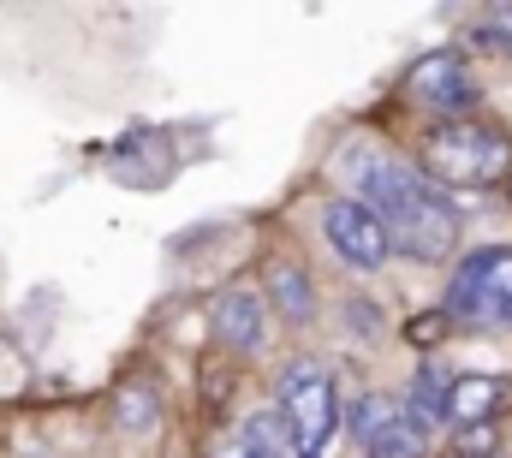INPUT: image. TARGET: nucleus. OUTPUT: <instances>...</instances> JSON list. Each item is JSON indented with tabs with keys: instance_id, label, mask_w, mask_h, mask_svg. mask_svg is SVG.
Instances as JSON below:
<instances>
[{
	"instance_id": "9d476101",
	"label": "nucleus",
	"mask_w": 512,
	"mask_h": 458,
	"mask_svg": "<svg viewBox=\"0 0 512 458\" xmlns=\"http://www.w3.org/2000/svg\"><path fill=\"white\" fill-rule=\"evenodd\" d=\"M215 328H221V340L233 345V351H256V345L268 340V316H262V298H256L251 286L227 292V298H221V310H215Z\"/></svg>"
},
{
	"instance_id": "2eb2a0df",
	"label": "nucleus",
	"mask_w": 512,
	"mask_h": 458,
	"mask_svg": "<svg viewBox=\"0 0 512 458\" xmlns=\"http://www.w3.org/2000/svg\"><path fill=\"white\" fill-rule=\"evenodd\" d=\"M405 334H411V345H441V334H447V316H417Z\"/></svg>"
},
{
	"instance_id": "dca6fc26",
	"label": "nucleus",
	"mask_w": 512,
	"mask_h": 458,
	"mask_svg": "<svg viewBox=\"0 0 512 458\" xmlns=\"http://www.w3.org/2000/svg\"><path fill=\"white\" fill-rule=\"evenodd\" d=\"M227 458H262V453H256V447H245V441H233V447H227Z\"/></svg>"
},
{
	"instance_id": "4468645a",
	"label": "nucleus",
	"mask_w": 512,
	"mask_h": 458,
	"mask_svg": "<svg viewBox=\"0 0 512 458\" xmlns=\"http://www.w3.org/2000/svg\"><path fill=\"white\" fill-rule=\"evenodd\" d=\"M495 453V429L477 423V429H459V458H489Z\"/></svg>"
},
{
	"instance_id": "f3484780",
	"label": "nucleus",
	"mask_w": 512,
	"mask_h": 458,
	"mask_svg": "<svg viewBox=\"0 0 512 458\" xmlns=\"http://www.w3.org/2000/svg\"><path fill=\"white\" fill-rule=\"evenodd\" d=\"M507 197H512V173H507Z\"/></svg>"
},
{
	"instance_id": "f03ea898",
	"label": "nucleus",
	"mask_w": 512,
	"mask_h": 458,
	"mask_svg": "<svg viewBox=\"0 0 512 458\" xmlns=\"http://www.w3.org/2000/svg\"><path fill=\"white\" fill-rule=\"evenodd\" d=\"M429 185H495L512 173V149L495 125H477V119H447L423 137V167H417Z\"/></svg>"
},
{
	"instance_id": "423d86ee",
	"label": "nucleus",
	"mask_w": 512,
	"mask_h": 458,
	"mask_svg": "<svg viewBox=\"0 0 512 458\" xmlns=\"http://www.w3.org/2000/svg\"><path fill=\"white\" fill-rule=\"evenodd\" d=\"M322 232H328V244L352 262V268H382L387 256H393V244H387L382 221L364 209V203H352V197H334L328 209H322Z\"/></svg>"
},
{
	"instance_id": "f8f14e48",
	"label": "nucleus",
	"mask_w": 512,
	"mask_h": 458,
	"mask_svg": "<svg viewBox=\"0 0 512 458\" xmlns=\"http://www.w3.org/2000/svg\"><path fill=\"white\" fill-rule=\"evenodd\" d=\"M114 423H120L126 435H149V429L161 423V399L131 381V387H120V399H114Z\"/></svg>"
},
{
	"instance_id": "7ed1b4c3",
	"label": "nucleus",
	"mask_w": 512,
	"mask_h": 458,
	"mask_svg": "<svg viewBox=\"0 0 512 458\" xmlns=\"http://www.w3.org/2000/svg\"><path fill=\"white\" fill-rule=\"evenodd\" d=\"M274 399H280V429L292 441L298 458H328L334 435H340V393H334V375L316 369V363H286L280 381H274Z\"/></svg>"
},
{
	"instance_id": "20e7f679",
	"label": "nucleus",
	"mask_w": 512,
	"mask_h": 458,
	"mask_svg": "<svg viewBox=\"0 0 512 458\" xmlns=\"http://www.w3.org/2000/svg\"><path fill=\"white\" fill-rule=\"evenodd\" d=\"M447 316L483 334H507L512 328V244H483L471 256H459L453 280H447Z\"/></svg>"
},
{
	"instance_id": "f257e3e1",
	"label": "nucleus",
	"mask_w": 512,
	"mask_h": 458,
	"mask_svg": "<svg viewBox=\"0 0 512 458\" xmlns=\"http://www.w3.org/2000/svg\"><path fill=\"white\" fill-rule=\"evenodd\" d=\"M346 179H352V203H364L382 221L387 244L411 262H435L459 244V209L447 203L441 185H429L411 161L382 155V149H352L346 155Z\"/></svg>"
},
{
	"instance_id": "6e6552de",
	"label": "nucleus",
	"mask_w": 512,
	"mask_h": 458,
	"mask_svg": "<svg viewBox=\"0 0 512 458\" xmlns=\"http://www.w3.org/2000/svg\"><path fill=\"white\" fill-rule=\"evenodd\" d=\"M340 423H346V435H352L364 453L405 441V417H399V405H393L387 393H358V399L340 411Z\"/></svg>"
},
{
	"instance_id": "ddd939ff",
	"label": "nucleus",
	"mask_w": 512,
	"mask_h": 458,
	"mask_svg": "<svg viewBox=\"0 0 512 458\" xmlns=\"http://www.w3.org/2000/svg\"><path fill=\"white\" fill-rule=\"evenodd\" d=\"M477 42L495 48V54H512V6H489L477 18Z\"/></svg>"
},
{
	"instance_id": "39448f33",
	"label": "nucleus",
	"mask_w": 512,
	"mask_h": 458,
	"mask_svg": "<svg viewBox=\"0 0 512 458\" xmlns=\"http://www.w3.org/2000/svg\"><path fill=\"white\" fill-rule=\"evenodd\" d=\"M405 96L423 108V114H435L441 125L447 119H471L477 108V72H471V60L459 54V48H435V54H423L411 72H405Z\"/></svg>"
},
{
	"instance_id": "0eeeda50",
	"label": "nucleus",
	"mask_w": 512,
	"mask_h": 458,
	"mask_svg": "<svg viewBox=\"0 0 512 458\" xmlns=\"http://www.w3.org/2000/svg\"><path fill=\"white\" fill-rule=\"evenodd\" d=\"M507 399H512L507 375H453V387H447V423L477 429V423H489Z\"/></svg>"
},
{
	"instance_id": "1a4fd4ad",
	"label": "nucleus",
	"mask_w": 512,
	"mask_h": 458,
	"mask_svg": "<svg viewBox=\"0 0 512 458\" xmlns=\"http://www.w3.org/2000/svg\"><path fill=\"white\" fill-rule=\"evenodd\" d=\"M447 387H453V375H447V369H435V363H423V369H417V381H411V393H405V405H399V417H405V435H411V441H423L429 429H441V423H447Z\"/></svg>"
},
{
	"instance_id": "9b49d317",
	"label": "nucleus",
	"mask_w": 512,
	"mask_h": 458,
	"mask_svg": "<svg viewBox=\"0 0 512 458\" xmlns=\"http://www.w3.org/2000/svg\"><path fill=\"white\" fill-rule=\"evenodd\" d=\"M268 298L280 304L286 322H310L316 316V298H310V280L298 268H268Z\"/></svg>"
}]
</instances>
